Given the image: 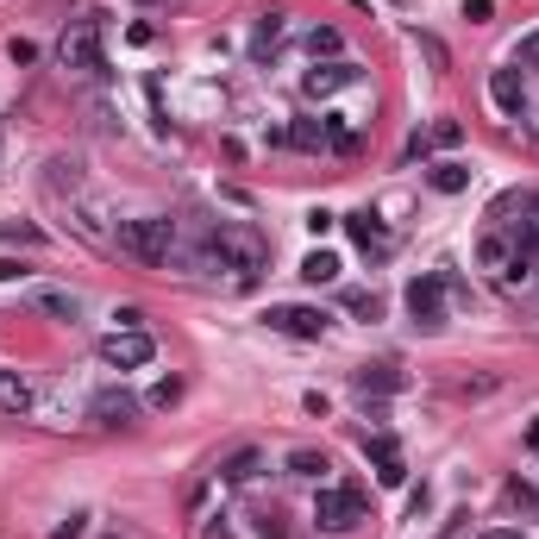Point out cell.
I'll return each instance as SVG.
<instances>
[{
    "label": "cell",
    "instance_id": "6da1fadb",
    "mask_svg": "<svg viewBox=\"0 0 539 539\" xmlns=\"http://www.w3.org/2000/svg\"><path fill=\"white\" fill-rule=\"evenodd\" d=\"M113 245H120L132 264H170V251H176V220H120V232H113Z\"/></svg>",
    "mask_w": 539,
    "mask_h": 539
},
{
    "label": "cell",
    "instance_id": "7a4b0ae2",
    "mask_svg": "<svg viewBox=\"0 0 539 539\" xmlns=\"http://www.w3.org/2000/svg\"><path fill=\"white\" fill-rule=\"evenodd\" d=\"M214 257H220V270H232L239 283H251V276L270 264V245L257 239L251 226H220L214 232Z\"/></svg>",
    "mask_w": 539,
    "mask_h": 539
},
{
    "label": "cell",
    "instance_id": "3957f363",
    "mask_svg": "<svg viewBox=\"0 0 539 539\" xmlns=\"http://www.w3.org/2000/svg\"><path fill=\"white\" fill-rule=\"evenodd\" d=\"M151 358H157V345H151L145 326H113V333L101 339V364L107 370H145Z\"/></svg>",
    "mask_w": 539,
    "mask_h": 539
},
{
    "label": "cell",
    "instance_id": "277c9868",
    "mask_svg": "<svg viewBox=\"0 0 539 539\" xmlns=\"http://www.w3.org/2000/svg\"><path fill=\"white\" fill-rule=\"evenodd\" d=\"M57 63L63 69H101V26L95 19H76V26L57 38Z\"/></svg>",
    "mask_w": 539,
    "mask_h": 539
},
{
    "label": "cell",
    "instance_id": "5b68a950",
    "mask_svg": "<svg viewBox=\"0 0 539 539\" xmlns=\"http://www.w3.org/2000/svg\"><path fill=\"white\" fill-rule=\"evenodd\" d=\"M314 521H320L326 533L358 527V521H364V496H358V489H320V496H314Z\"/></svg>",
    "mask_w": 539,
    "mask_h": 539
},
{
    "label": "cell",
    "instance_id": "8992f818",
    "mask_svg": "<svg viewBox=\"0 0 539 539\" xmlns=\"http://www.w3.org/2000/svg\"><path fill=\"white\" fill-rule=\"evenodd\" d=\"M264 320H270V333H283V339H326V326H333L320 308H301V301H289V308H270Z\"/></svg>",
    "mask_w": 539,
    "mask_h": 539
},
{
    "label": "cell",
    "instance_id": "52a82bcc",
    "mask_svg": "<svg viewBox=\"0 0 539 539\" xmlns=\"http://www.w3.org/2000/svg\"><path fill=\"white\" fill-rule=\"evenodd\" d=\"M408 314H414V326H445V276H414L408 283Z\"/></svg>",
    "mask_w": 539,
    "mask_h": 539
},
{
    "label": "cell",
    "instance_id": "ba28073f",
    "mask_svg": "<svg viewBox=\"0 0 539 539\" xmlns=\"http://www.w3.org/2000/svg\"><path fill=\"white\" fill-rule=\"evenodd\" d=\"M345 232L358 239V251H364V257H389V251H395V239L377 226V214H351V220H345Z\"/></svg>",
    "mask_w": 539,
    "mask_h": 539
},
{
    "label": "cell",
    "instance_id": "9c48e42d",
    "mask_svg": "<svg viewBox=\"0 0 539 539\" xmlns=\"http://www.w3.org/2000/svg\"><path fill=\"white\" fill-rule=\"evenodd\" d=\"M489 101H496V113H508V120H521V107H527V88L514 69H496L489 76Z\"/></svg>",
    "mask_w": 539,
    "mask_h": 539
},
{
    "label": "cell",
    "instance_id": "30bf717a",
    "mask_svg": "<svg viewBox=\"0 0 539 539\" xmlns=\"http://www.w3.org/2000/svg\"><path fill=\"white\" fill-rule=\"evenodd\" d=\"M351 383H358V395H402L408 389V377H402V370H389V364H364Z\"/></svg>",
    "mask_w": 539,
    "mask_h": 539
},
{
    "label": "cell",
    "instance_id": "8fae6325",
    "mask_svg": "<svg viewBox=\"0 0 539 539\" xmlns=\"http://www.w3.org/2000/svg\"><path fill=\"white\" fill-rule=\"evenodd\" d=\"M358 82V63H320L308 69V95H339V88Z\"/></svg>",
    "mask_w": 539,
    "mask_h": 539
},
{
    "label": "cell",
    "instance_id": "7c38bea8",
    "mask_svg": "<svg viewBox=\"0 0 539 539\" xmlns=\"http://www.w3.org/2000/svg\"><path fill=\"white\" fill-rule=\"evenodd\" d=\"M132 414H138V402H132L126 389H101L95 395V420H101V427H126Z\"/></svg>",
    "mask_w": 539,
    "mask_h": 539
},
{
    "label": "cell",
    "instance_id": "4fadbf2b",
    "mask_svg": "<svg viewBox=\"0 0 539 539\" xmlns=\"http://www.w3.org/2000/svg\"><path fill=\"white\" fill-rule=\"evenodd\" d=\"M427 182H433L439 195H464V189H471V163L445 157V163H433V170H427Z\"/></svg>",
    "mask_w": 539,
    "mask_h": 539
},
{
    "label": "cell",
    "instance_id": "5bb4252c",
    "mask_svg": "<svg viewBox=\"0 0 539 539\" xmlns=\"http://www.w3.org/2000/svg\"><path fill=\"white\" fill-rule=\"evenodd\" d=\"M0 414H32V383L19 370H0Z\"/></svg>",
    "mask_w": 539,
    "mask_h": 539
},
{
    "label": "cell",
    "instance_id": "9a60e30c",
    "mask_svg": "<svg viewBox=\"0 0 539 539\" xmlns=\"http://www.w3.org/2000/svg\"><path fill=\"white\" fill-rule=\"evenodd\" d=\"M276 145H295V151H320L326 145V120H295V126H283V132H270Z\"/></svg>",
    "mask_w": 539,
    "mask_h": 539
},
{
    "label": "cell",
    "instance_id": "2e32d148",
    "mask_svg": "<svg viewBox=\"0 0 539 539\" xmlns=\"http://www.w3.org/2000/svg\"><path fill=\"white\" fill-rule=\"evenodd\" d=\"M257 471H264V452H257V445H245V452H232V458L220 464V477H226V483H251Z\"/></svg>",
    "mask_w": 539,
    "mask_h": 539
},
{
    "label": "cell",
    "instance_id": "e0dca14e",
    "mask_svg": "<svg viewBox=\"0 0 539 539\" xmlns=\"http://www.w3.org/2000/svg\"><path fill=\"white\" fill-rule=\"evenodd\" d=\"M301 283H339V257L333 251H308V257H301Z\"/></svg>",
    "mask_w": 539,
    "mask_h": 539
},
{
    "label": "cell",
    "instance_id": "ac0fdd59",
    "mask_svg": "<svg viewBox=\"0 0 539 539\" xmlns=\"http://www.w3.org/2000/svg\"><path fill=\"white\" fill-rule=\"evenodd\" d=\"M508 257H514V245L502 239V232H483V239H477V264H483V270H496V276H502V270H508Z\"/></svg>",
    "mask_w": 539,
    "mask_h": 539
},
{
    "label": "cell",
    "instance_id": "d6986e66",
    "mask_svg": "<svg viewBox=\"0 0 539 539\" xmlns=\"http://www.w3.org/2000/svg\"><path fill=\"white\" fill-rule=\"evenodd\" d=\"M533 283H539L533 257H527V251H514V257H508V270H502V289H508V295H521V289H533Z\"/></svg>",
    "mask_w": 539,
    "mask_h": 539
},
{
    "label": "cell",
    "instance_id": "ffe728a7",
    "mask_svg": "<svg viewBox=\"0 0 539 539\" xmlns=\"http://www.w3.org/2000/svg\"><path fill=\"white\" fill-rule=\"evenodd\" d=\"M521 207H527V220H521V232H514V251L539 257V195H521Z\"/></svg>",
    "mask_w": 539,
    "mask_h": 539
},
{
    "label": "cell",
    "instance_id": "44dd1931",
    "mask_svg": "<svg viewBox=\"0 0 539 539\" xmlns=\"http://www.w3.org/2000/svg\"><path fill=\"white\" fill-rule=\"evenodd\" d=\"M38 308L51 314V320H76V314H82V301L69 295V289H38Z\"/></svg>",
    "mask_w": 539,
    "mask_h": 539
},
{
    "label": "cell",
    "instance_id": "7402d4cb",
    "mask_svg": "<svg viewBox=\"0 0 539 539\" xmlns=\"http://www.w3.org/2000/svg\"><path fill=\"white\" fill-rule=\"evenodd\" d=\"M276 38H283V13H264V19H257V32H251V57H270Z\"/></svg>",
    "mask_w": 539,
    "mask_h": 539
},
{
    "label": "cell",
    "instance_id": "603a6c76",
    "mask_svg": "<svg viewBox=\"0 0 539 539\" xmlns=\"http://www.w3.org/2000/svg\"><path fill=\"white\" fill-rule=\"evenodd\" d=\"M377 308H383V301L370 295V289H345V314H358V320H377Z\"/></svg>",
    "mask_w": 539,
    "mask_h": 539
},
{
    "label": "cell",
    "instance_id": "cb8c5ba5",
    "mask_svg": "<svg viewBox=\"0 0 539 539\" xmlns=\"http://www.w3.org/2000/svg\"><path fill=\"white\" fill-rule=\"evenodd\" d=\"M364 458H377V464H395V458H402V445H395L389 433H377V439L364 433Z\"/></svg>",
    "mask_w": 539,
    "mask_h": 539
},
{
    "label": "cell",
    "instance_id": "d4e9b609",
    "mask_svg": "<svg viewBox=\"0 0 539 539\" xmlns=\"http://www.w3.org/2000/svg\"><path fill=\"white\" fill-rule=\"evenodd\" d=\"M458 138H464V126H458V120H439V126H433L427 138H420V145H439V151H452Z\"/></svg>",
    "mask_w": 539,
    "mask_h": 539
},
{
    "label": "cell",
    "instance_id": "484cf974",
    "mask_svg": "<svg viewBox=\"0 0 539 539\" xmlns=\"http://www.w3.org/2000/svg\"><path fill=\"white\" fill-rule=\"evenodd\" d=\"M289 471L295 477H320L326 471V452H289Z\"/></svg>",
    "mask_w": 539,
    "mask_h": 539
},
{
    "label": "cell",
    "instance_id": "4316f807",
    "mask_svg": "<svg viewBox=\"0 0 539 539\" xmlns=\"http://www.w3.org/2000/svg\"><path fill=\"white\" fill-rule=\"evenodd\" d=\"M308 51H314V57H333V51H339V32H333V26H314Z\"/></svg>",
    "mask_w": 539,
    "mask_h": 539
},
{
    "label": "cell",
    "instance_id": "83f0119b",
    "mask_svg": "<svg viewBox=\"0 0 539 539\" xmlns=\"http://www.w3.org/2000/svg\"><path fill=\"white\" fill-rule=\"evenodd\" d=\"M508 502H514V508H521V514H533V508H539V496H533V483H521V477H514V483H508Z\"/></svg>",
    "mask_w": 539,
    "mask_h": 539
},
{
    "label": "cell",
    "instance_id": "f1b7e54d",
    "mask_svg": "<svg viewBox=\"0 0 539 539\" xmlns=\"http://www.w3.org/2000/svg\"><path fill=\"white\" fill-rule=\"evenodd\" d=\"M514 63H539V32H527L521 44H514Z\"/></svg>",
    "mask_w": 539,
    "mask_h": 539
},
{
    "label": "cell",
    "instance_id": "f546056e",
    "mask_svg": "<svg viewBox=\"0 0 539 539\" xmlns=\"http://www.w3.org/2000/svg\"><path fill=\"white\" fill-rule=\"evenodd\" d=\"M489 13H496V0H464V19H471V26H483Z\"/></svg>",
    "mask_w": 539,
    "mask_h": 539
},
{
    "label": "cell",
    "instance_id": "4dcf8cb0",
    "mask_svg": "<svg viewBox=\"0 0 539 539\" xmlns=\"http://www.w3.org/2000/svg\"><path fill=\"white\" fill-rule=\"evenodd\" d=\"M339 226V214H326V207H314V214H308V232H314V239H320V232H333Z\"/></svg>",
    "mask_w": 539,
    "mask_h": 539
},
{
    "label": "cell",
    "instance_id": "1f68e13d",
    "mask_svg": "<svg viewBox=\"0 0 539 539\" xmlns=\"http://www.w3.org/2000/svg\"><path fill=\"white\" fill-rule=\"evenodd\" d=\"M7 57H13V63H32V57H38V44H32V38H13V44H7Z\"/></svg>",
    "mask_w": 539,
    "mask_h": 539
},
{
    "label": "cell",
    "instance_id": "d6a6232c",
    "mask_svg": "<svg viewBox=\"0 0 539 539\" xmlns=\"http://www.w3.org/2000/svg\"><path fill=\"white\" fill-rule=\"evenodd\" d=\"M176 395H182V383H157V389H151V408H170Z\"/></svg>",
    "mask_w": 539,
    "mask_h": 539
},
{
    "label": "cell",
    "instance_id": "836d02e7",
    "mask_svg": "<svg viewBox=\"0 0 539 539\" xmlns=\"http://www.w3.org/2000/svg\"><path fill=\"white\" fill-rule=\"evenodd\" d=\"M377 477L395 489V483H408V471H402V458H395V464H377Z\"/></svg>",
    "mask_w": 539,
    "mask_h": 539
},
{
    "label": "cell",
    "instance_id": "e575fe53",
    "mask_svg": "<svg viewBox=\"0 0 539 539\" xmlns=\"http://www.w3.org/2000/svg\"><path fill=\"white\" fill-rule=\"evenodd\" d=\"M13 276H26V264H19V257H0V283H13Z\"/></svg>",
    "mask_w": 539,
    "mask_h": 539
},
{
    "label": "cell",
    "instance_id": "d590c367",
    "mask_svg": "<svg viewBox=\"0 0 539 539\" xmlns=\"http://www.w3.org/2000/svg\"><path fill=\"white\" fill-rule=\"evenodd\" d=\"M51 539H82V514H76V521H69V527H57Z\"/></svg>",
    "mask_w": 539,
    "mask_h": 539
},
{
    "label": "cell",
    "instance_id": "8d00e7d4",
    "mask_svg": "<svg viewBox=\"0 0 539 539\" xmlns=\"http://www.w3.org/2000/svg\"><path fill=\"white\" fill-rule=\"evenodd\" d=\"M201 539H232V533H226V521L214 514V527H201Z\"/></svg>",
    "mask_w": 539,
    "mask_h": 539
},
{
    "label": "cell",
    "instance_id": "74e56055",
    "mask_svg": "<svg viewBox=\"0 0 539 539\" xmlns=\"http://www.w3.org/2000/svg\"><path fill=\"white\" fill-rule=\"evenodd\" d=\"M477 539H527V533H514V527H489V533H477Z\"/></svg>",
    "mask_w": 539,
    "mask_h": 539
},
{
    "label": "cell",
    "instance_id": "f35d334b",
    "mask_svg": "<svg viewBox=\"0 0 539 539\" xmlns=\"http://www.w3.org/2000/svg\"><path fill=\"white\" fill-rule=\"evenodd\" d=\"M521 439H527V445H533V452H539V414L527 420V433H521Z\"/></svg>",
    "mask_w": 539,
    "mask_h": 539
},
{
    "label": "cell",
    "instance_id": "ab89813d",
    "mask_svg": "<svg viewBox=\"0 0 539 539\" xmlns=\"http://www.w3.org/2000/svg\"><path fill=\"white\" fill-rule=\"evenodd\" d=\"M145 7H151V0H145Z\"/></svg>",
    "mask_w": 539,
    "mask_h": 539
}]
</instances>
